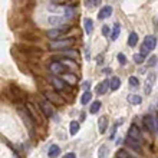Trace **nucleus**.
<instances>
[{
    "instance_id": "nucleus-31",
    "label": "nucleus",
    "mask_w": 158,
    "mask_h": 158,
    "mask_svg": "<svg viewBox=\"0 0 158 158\" xmlns=\"http://www.w3.org/2000/svg\"><path fill=\"white\" fill-rule=\"evenodd\" d=\"M118 62L121 63V65H125V63H127V58H125V55L124 53H118Z\"/></svg>"
},
{
    "instance_id": "nucleus-25",
    "label": "nucleus",
    "mask_w": 158,
    "mask_h": 158,
    "mask_svg": "<svg viewBox=\"0 0 158 158\" xmlns=\"http://www.w3.org/2000/svg\"><path fill=\"white\" fill-rule=\"evenodd\" d=\"M91 99H92V94H91L89 91H86V92H85V94L82 95V98H81V104H82V105H86Z\"/></svg>"
},
{
    "instance_id": "nucleus-36",
    "label": "nucleus",
    "mask_w": 158,
    "mask_h": 158,
    "mask_svg": "<svg viewBox=\"0 0 158 158\" xmlns=\"http://www.w3.org/2000/svg\"><path fill=\"white\" fill-rule=\"evenodd\" d=\"M62 158H76V155L73 154V152H68V154H65Z\"/></svg>"
},
{
    "instance_id": "nucleus-8",
    "label": "nucleus",
    "mask_w": 158,
    "mask_h": 158,
    "mask_svg": "<svg viewBox=\"0 0 158 158\" xmlns=\"http://www.w3.org/2000/svg\"><path fill=\"white\" fill-rule=\"evenodd\" d=\"M108 88H111V85H109V79H105L104 82H101L98 83V86H96V94L98 95H104L105 92L108 91Z\"/></svg>"
},
{
    "instance_id": "nucleus-27",
    "label": "nucleus",
    "mask_w": 158,
    "mask_h": 158,
    "mask_svg": "<svg viewBox=\"0 0 158 158\" xmlns=\"http://www.w3.org/2000/svg\"><path fill=\"white\" fill-rule=\"evenodd\" d=\"M144 60H145V55H142V53H135L134 55V62L135 63L139 65V63H142Z\"/></svg>"
},
{
    "instance_id": "nucleus-19",
    "label": "nucleus",
    "mask_w": 158,
    "mask_h": 158,
    "mask_svg": "<svg viewBox=\"0 0 158 158\" xmlns=\"http://www.w3.org/2000/svg\"><path fill=\"white\" fill-rule=\"evenodd\" d=\"M79 128H81V125H79L78 121H72L71 124H69V132H71V135H76Z\"/></svg>"
},
{
    "instance_id": "nucleus-18",
    "label": "nucleus",
    "mask_w": 158,
    "mask_h": 158,
    "mask_svg": "<svg viewBox=\"0 0 158 158\" xmlns=\"http://www.w3.org/2000/svg\"><path fill=\"white\" fill-rule=\"evenodd\" d=\"M154 79H155V76H154V73L151 72V73H150V76H148V79H147L145 94H150V92H151V88H152V85H154Z\"/></svg>"
},
{
    "instance_id": "nucleus-9",
    "label": "nucleus",
    "mask_w": 158,
    "mask_h": 158,
    "mask_svg": "<svg viewBox=\"0 0 158 158\" xmlns=\"http://www.w3.org/2000/svg\"><path fill=\"white\" fill-rule=\"evenodd\" d=\"M142 121H144V125L147 127V129L151 131V132H154L155 131V121H154V118L151 117V115H145Z\"/></svg>"
},
{
    "instance_id": "nucleus-30",
    "label": "nucleus",
    "mask_w": 158,
    "mask_h": 158,
    "mask_svg": "<svg viewBox=\"0 0 158 158\" xmlns=\"http://www.w3.org/2000/svg\"><path fill=\"white\" fill-rule=\"evenodd\" d=\"M129 85H131V86H138V85H139V81H138V78H135V76H129Z\"/></svg>"
},
{
    "instance_id": "nucleus-23",
    "label": "nucleus",
    "mask_w": 158,
    "mask_h": 158,
    "mask_svg": "<svg viewBox=\"0 0 158 158\" xmlns=\"http://www.w3.org/2000/svg\"><path fill=\"white\" fill-rule=\"evenodd\" d=\"M119 32H121V26L119 23H115V26H114V30H112V33H111V40H117L118 36H119Z\"/></svg>"
},
{
    "instance_id": "nucleus-15",
    "label": "nucleus",
    "mask_w": 158,
    "mask_h": 158,
    "mask_svg": "<svg viewBox=\"0 0 158 158\" xmlns=\"http://www.w3.org/2000/svg\"><path fill=\"white\" fill-rule=\"evenodd\" d=\"M63 81L66 83H71V85H75L78 82V76L73 75V73H65L63 75Z\"/></svg>"
},
{
    "instance_id": "nucleus-24",
    "label": "nucleus",
    "mask_w": 158,
    "mask_h": 158,
    "mask_svg": "<svg viewBox=\"0 0 158 158\" xmlns=\"http://www.w3.org/2000/svg\"><path fill=\"white\" fill-rule=\"evenodd\" d=\"M99 109H101V102H99V101H94V102H92V105H91V108H89V112H91V114H96Z\"/></svg>"
},
{
    "instance_id": "nucleus-5",
    "label": "nucleus",
    "mask_w": 158,
    "mask_h": 158,
    "mask_svg": "<svg viewBox=\"0 0 158 158\" xmlns=\"http://www.w3.org/2000/svg\"><path fill=\"white\" fill-rule=\"evenodd\" d=\"M45 96L46 99L49 101L50 104H56V105H63L65 104V99H63L62 96L59 95L58 92H45Z\"/></svg>"
},
{
    "instance_id": "nucleus-13",
    "label": "nucleus",
    "mask_w": 158,
    "mask_h": 158,
    "mask_svg": "<svg viewBox=\"0 0 158 158\" xmlns=\"http://www.w3.org/2000/svg\"><path fill=\"white\" fill-rule=\"evenodd\" d=\"M98 127H99V132L105 134L106 129H108V118L106 117H101L99 121H98Z\"/></svg>"
},
{
    "instance_id": "nucleus-16",
    "label": "nucleus",
    "mask_w": 158,
    "mask_h": 158,
    "mask_svg": "<svg viewBox=\"0 0 158 158\" xmlns=\"http://www.w3.org/2000/svg\"><path fill=\"white\" fill-rule=\"evenodd\" d=\"M109 85H111V89H112V91H117L121 86V79L118 78V76H114V78L109 79Z\"/></svg>"
},
{
    "instance_id": "nucleus-3",
    "label": "nucleus",
    "mask_w": 158,
    "mask_h": 158,
    "mask_svg": "<svg viewBox=\"0 0 158 158\" xmlns=\"http://www.w3.org/2000/svg\"><path fill=\"white\" fill-rule=\"evenodd\" d=\"M128 138L132 139V141H137V142H142V134H141V129L138 128L135 124L131 125V128L128 131Z\"/></svg>"
},
{
    "instance_id": "nucleus-28",
    "label": "nucleus",
    "mask_w": 158,
    "mask_h": 158,
    "mask_svg": "<svg viewBox=\"0 0 158 158\" xmlns=\"http://www.w3.org/2000/svg\"><path fill=\"white\" fill-rule=\"evenodd\" d=\"M117 157L118 158H134V157H131V154L127 150H119L117 152Z\"/></svg>"
},
{
    "instance_id": "nucleus-35",
    "label": "nucleus",
    "mask_w": 158,
    "mask_h": 158,
    "mask_svg": "<svg viewBox=\"0 0 158 158\" xmlns=\"http://www.w3.org/2000/svg\"><path fill=\"white\" fill-rule=\"evenodd\" d=\"M141 53H142V55H148V53H150V50H148L145 46L142 45V46H141Z\"/></svg>"
},
{
    "instance_id": "nucleus-7",
    "label": "nucleus",
    "mask_w": 158,
    "mask_h": 158,
    "mask_svg": "<svg viewBox=\"0 0 158 158\" xmlns=\"http://www.w3.org/2000/svg\"><path fill=\"white\" fill-rule=\"evenodd\" d=\"M39 106H40L42 112H43V115L45 117H52L53 115V108H52V105H50L49 101H42L40 104H39Z\"/></svg>"
},
{
    "instance_id": "nucleus-4",
    "label": "nucleus",
    "mask_w": 158,
    "mask_h": 158,
    "mask_svg": "<svg viewBox=\"0 0 158 158\" xmlns=\"http://www.w3.org/2000/svg\"><path fill=\"white\" fill-rule=\"evenodd\" d=\"M17 112H19V115H20V118L26 122V125H27V128L32 129V127H33V118L30 117L29 111H27V108L26 106H23V108H19L17 109Z\"/></svg>"
},
{
    "instance_id": "nucleus-37",
    "label": "nucleus",
    "mask_w": 158,
    "mask_h": 158,
    "mask_svg": "<svg viewBox=\"0 0 158 158\" xmlns=\"http://www.w3.org/2000/svg\"><path fill=\"white\" fill-rule=\"evenodd\" d=\"M98 2H86V6H96Z\"/></svg>"
},
{
    "instance_id": "nucleus-12",
    "label": "nucleus",
    "mask_w": 158,
    "mask_h": 158,
    "mask_svg": "<svg viewBox=\"0 0 158 158\" xmlns=\"http://www.w3.org/2000/svg\"><path fill=\"white\" fill-rule=\"evenodd\" d=\"M52 85H53L55 89L62 91L63 88H65V85H66V82H65L63 79H60L59 76H53V78H52Z\"/></svg>"
},
{
    "instance_id": "nucleus-32",
    "label": "nucleus",
    "mask_w": 158,
    "mask_h": 158,
    "mask_svg": "<svg viewBox=\"0 0 158 158\" xmlns=\"http://www.w3.org/2000/svg\"><path fill=\"white\" fill-rule=\"evenodd\" d=\"M155 63H157V56H150V59H148V66H154Z\"/></svg>"
},
{
    "instance_id": "nucleus-34",
    "label": "nucleus",
    "mask_w": 158,
    "mask_h": 158,
    "mask_svg": "<svg viewBox=\"0 0 158 158\" xmlns=\"http://www.w3.org/2000/svg\"><path fill=\"white\" fill-rule=\"evenodd\" d=\"M65 16H66V17H72V16H73V10H72V9H66Z\"/></svg>"
},
{
    "instance_id": "nucleus-20",
    "label": "nucleus",
    "mask_w": 158,
    "mask_h": 158,
    "mask_svg": "<svg viewBox=\"0 0 158 158\" xmlns=\"http://www.w3.org/2000/svg\"><path fill=\"white\" fill-rule=\"evenodd\" d=\"M59 154H60V148H59L58 145H52L49 148V151H48V155H49L50 158H56Z\"/></svg>"
},
{
    "instance_id": "nucleus-6",
    "label": "nucleus",
    "mask_w": 158,
    "mask_h": 158,
    "mask_svg": "<svg viewBox=\"0 0 158 158\" xmlns=\"http://www.w3.org/2000/svg\"><path fill=\"white\" fill-rule=\"evenodd\" d=\"M49 69H50V72L52 73H55V75H65V72H66V66L63 65L62 62H52L49 65Z\"/></svg>"
},
{
    "instance_id": "nucleus-26",
    "label": "nucleus",
    "mask_w": 158,
    "mask_h": 158,
    "mask_svg": "<svg viewBox=\"0 0 158 158\" xmlns=\"http://www.w3.org/2000/svg\"><path fill=\"white\" fill-rule=\"evenodd\" d=\"M62 55H63V56H69L71 59H78L79 58V53H78V52H76V50H71V49H69V50H65Z\"/></svg>"
},
{
    "instance_id": "nucleus-21",
    "label": "nucleus",
    "mask_w": 158,
    "mask_h": 158,
    "mask_svg": "<svg viewBox=\"0 0 158 158\" xmlns=\"http://www.w3.org/2000/svg\"><path fill=\"white\" fill-rule=\"evenodd\" d=\"M83 25H85V30H86L88 35H92V30H94V22H92V19H85L83 20Z\"/></svg>"
},
{
    "instance_id": "nucleus-22",
    "label": "nucleus",
    "mask_w": 158,
    "mask_h": 158,
    "mask_svg": "<svg viewBox=\"0 0 158 158\" xmlns=\"http://www.w3.org/2000/svg\"><path fill=\"white\" fill-rule=\"evenodd\" d=\"M128 45L131 46V48H134V46L138 45V33L132 32V33L129 35V38H128Z\"/></svg>"
},
{
    "instance_id": "nucleus-14",
    "label": "nucleus",
    "mask_w": 158,
    "mask_h": 158,
    "mask_svg": "<svg viewBox=\"0 0 158 158\" xmlns=\"http://www.w3.org/2000/svg\"><path fill=\"white\" fill-rule=\"evenodd\" d=\"M125 144H127V147H131V148H132L134 151H137V152H139V154L142 152L141 145H139V142L132 141V139H129V138H127V141H125Z\"/></svg>"
},
{
    "instance_id": "nucleus-17",
    "label": "nucleus",
    "mask_w": 158,
    "mask_h": 158,
    "mask_svg": "<svg viewBox=\"0 0 158 158\" xmlns=\"http://www.w3.org/2000/svg\"><path fill=\"white\" fill-rule=\"evenodd\" d=\"M128 102L132 105H139L142 102V98L139 95H135V94H131L128 95Z\"/></svg>"
},
{
    "instance_id": "nucleus-1",
    "label": "nucleus",
    "mask_w": 158,
    "mask_h": 158,
    "mask_svg": "<svg viewBox=\"0 0 158 158\" xmlns=\"http://www.w3.org/2000/svg\"><path fill=\"white\" fill-rule=\"evenodd\" d=\"M73 43H75V39H73V38H69V39H58V40L50 42L49 48L52 50H55V49H63V48H71Z\"/></svg>"
},
{
    "instance_id": "nucleus-2",
    "label": "nucleus",
    "mask_w": 158,
    "mask_h": 158,
    "mask_svg": "<svg viewBox=\"0 0 158 158\" xmlns=\"http://www.w3.org/2000/svg\"><path fill=\"white\" fill-rule=\"evenodd\" d=\"M69 30V26H59V27H56V29H50L46 32V36L49 39H52V40H58V38L60 36V35H63L65 32H68Z\"/></svg>"
},
{
    "instance_id": "nucleus-29",
    "label": "nucleus",
    "mask_w": 158,
    "mask_h": 158,
    "mask_svg": "<svg viewBox=\"0 0 158 158\" xmlns=\"http://www.w3.org/2000/svg\"><path fill=\"white\" fill-rule=\"evenodd\" d=\"M62 22V17H49V23H52V25H60Z\"/></svg>"
},
{
    "instance_id": "nucleus-10",
    "label": "nucleus",
    "mask_w": 158,
    "mask_h": 158,
    "mask_svg": "<svg viewBox=\"0 0 158 158\" xmlns=\"http://www.w3.org/2000/svg\"><path fill=\"white\" fill-rule=\"evenodd\" d=\"M111 15H112V7L111 6H104L99 10V13H98V17H99L101 20H104V19H108Z\"/></svg>"
},
{
    "instance_id": "nucleus-11",
    "label": "nucleus",
    "mask_w": 158,
    "mask_h": 158,
    "mask_svg": "<svg viewBox=\"0 0 158 158\" xmlns=\"http://www.w3.org/2000/svg\"><path fill=\"white\" fill-rule=\"evenodd\" d=\"M144 46H145L148 50H152L157 46V39L154 38V36H147L145 39H144Z\"/></svg>"
},
{
    "instance_id": "nucleus-33",
    "label": "nucleus",
    "mask_w": 158,
    "mask_h": 158,
    "mask_svg": "<svg viewBox=\"0 0 158 158\" xmlns=\"http://www.w3.org/2000/svg\"><path fill=\"white\" fill-rule=\"evenodd\" d=\"M102 35H104V36H111V35H109V27L106 25L102 26Z\"/></svg>"
}]
</instances>
